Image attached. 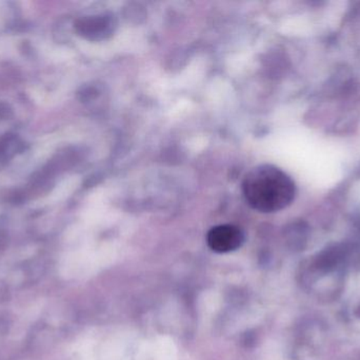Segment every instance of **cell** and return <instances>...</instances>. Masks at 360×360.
<instances>
[{
	"label": "cell",
	"mask_w": 360,
	"mask_h": 360,
	"mask_svg": "<svg viewBox=\"0 0 360 360\" xmlns=\"http://www.w3.org/2000/svg\"><path fill=\"white\" fill-rule=\"evenodd\" d=\"M245 242V234L240 228L224 224L211 228L207 235V243L215 253L226 254L236 251Z\"/></svg>",
	"instance_id": "7a4b0ae2"
},
{
	"label": "cell",
	"mask_w": 360,
	"mask_h": 360,
	"mask_svg": "<svg viewBox=\"0 0 360 360\" xmlns=\"http://www.w3.org/2000/svg\"><path fill=\"white\" fill-rule=\"evenodd\" d=\"M117 27V20L112 14L94 15L80 19L76 30L80 35L91 40H103L111 37Z\"/></svg>",
	"instance_id": "3957f363"
},
{
	"label": "cell",
	"mask_w": 360,
	"mask_h": 360,
	"mask_svg": "<svg viewBox=\"0 0 360 360\" xmlns=\"http://www.w3.org/2000/svg\"><path fill=\"white\" fill-rule=\"evenodd\" d=\"M243 192L248 204L264 213H276L292 204L296 196L293 180L278 167L264 164L245 175Z\"/></svg>",
	"instance_id": "6da1fadb"
}]
</instances>
